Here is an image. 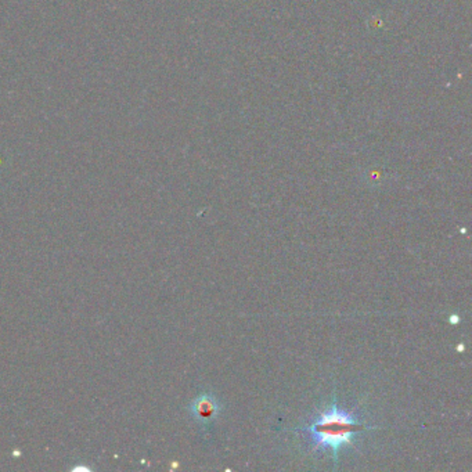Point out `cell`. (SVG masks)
<instances>
[{
	"label": "cell",
	"instance_id": "6da1fadb",
	"mask_svg": "<svg viewBox=\"0 0 472 472\" xmlns=\"http://www.w3.org/2000/svg\"><path fill=\"white\" fill-rule=\"evenodd\" d=\"M366 429L370 428L360 424L359 417L354 413L339 409L337 404V396H334L330 410L319 414V417L302 428L301 432L314 450L323 451L330 448L334 453L335 463H338L339 448L354 446V435Z\"/></svg>",
	"mask_w": 472,
	"mask_h": 472
},
{
	"label": "cell",
	"instance_id": "7a4b0ae2",
	"mask_svg": "<svg viewBox=\"0 0 472 472\" xmlns=\"http://www.w3.org/2000/svg\"><path fill=\"white\" fill-rule=\"evenodd\" d=\"M222 406L219 401L210 394L197 396L190 403L189 410L191 417L200 425H210L217 417Z\"/></svg>",
	"mask_w": 472,
	"mask_h": 472
},
{
	"label": "cell",
	"instance_id": "3957f363",
	"mask_svg": "<svg viewBox=\"0 0 472 472\" xmlns=\"http://www.w3.org/2000/svg\"><path fill=\"white\" fill-rule=\"evenodd\" d=\"M458 322H460L458 316H456V314H454V316H451V317H450V323H451V324H457Z\"/></svg>",
	"mask_w": 472,
	"mask_h": 472
}]
</instances>
